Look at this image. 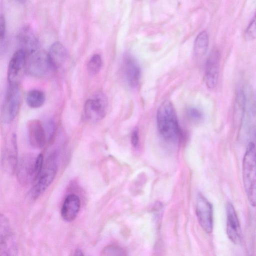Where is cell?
Masks as SVG:
<instances>
[{
  "mask_svg": "<svg viewBox=\"0 0 256 256\" xmlns=\"http://www.w3.org/2000/svg\"><path fill=\"white\" fill-rule=\"evenodd\" d=\"M123 70L128 86L133 88L138 86L141 76L140 68L136 58L130 54L124 56Z\"/></svg>",
  "mask_w": 256,
  "mask_h": 256,
  "instance_id": "obj_14",
  "label": "cell"
},
{
  "mask_svg": "<svg viewBox=\"0 0 256 256\" xmlns=\"http://www.w3.org/2000/svg\"><path fill=\"white\" fill-rule=\"evenodd\" d=\"M196 214L198 221L202 228L208 234L213 229V210L212 204L202 194L197 198Z\"/></svg>",
  "mask_w": 256,
  "mask_h": 256,
  "instance_id": "obj_9",
  "label": "cell"
},
{
  "mask_svg": "<svg viewBox=\"0 0 256 256\" xmlns=\"http://www.w3.org/2000/svg\"><path fill=\"white\" fill-rule=\"evenodd\" d=\"M108 106L106 96L98 92L88 98L84 104V114L86 119L90 122H97L106 116Z\"/></svg>",
  "mask_w": 256,
  "mask_h": 256,
  "instance_id": "obj_6",
  "label": "cell"
},
{
  "mask_svg": "<svg viewBox=\"0 0 256 256\" xmlns=\"http://www.w3.org/2000/svg\"><path fill=\"white\" fill-rule=\"evenodd\" d=\"M102 64L101 56L98 54H94L87 64V70L92 75L97 74L100 70Z\"/></svg>",
  "mask_w": 256,
  "mask_h": 256,
  "instance_id": "obj_21",
  "label": "cell"
},
{
  "mask_svg": "<svg viewBox=\"0 0 256 256\" xmlns=\"http://www.w3.org/2000/svg\"></svg>",
  "mask_w": 256,
  "mask_h": 256,
  "instance_id": "obj_29",
  "label": "cell"
},
{
  "mask_svg": "<svg viewBox=\"0 0 256 256\" xmlns=\"http://www.w3.org/2000/svg\"><path fill=\"white\" fill-rule=\"evenodd\" d=\"M48 55L52 68H58L62 66L68 58L67 50L59 42H55L52 44Z\"/></svg>",
  "mask_w": 256,
  "mask_h": 256,
  "instance_id": "obj_17",
  "label": "cell"
},
{
  "mask_svg": "<svg viewBox=\"0 0 256 256\" xmlns=\"http://www.w3.org/2000/svg\"><path fill=\"white\" fill-rule=\"evenodd\" d=\"M18 246L12 229L8 218L2 214L0 217V255L16 256Z\"/></svg>",
  "mask_w": 256,
  "mask_h": 256,
  "instance_id": "obj_8",
  "label": "cell"
},
{
  "mask_svg": "<svg viewBox=\"0 0 256 256\" xmlns=\"http://www.w3.org/2000/svg\"><path fill=\"white\" fill-rule=\"evenodd\" d=\"M139 142L138 130L137 128H134L131 134V143L133 146L136 147Z\"/></svg>",
  "mask_w": 256,
  "mask_h": 256,
  "instance_id": "obj_27",
  "label": "cell"
},
{
  "mask_svg": "<svg viewBox=\"0 0 256 256\" xmlns=\"http://www.w3.org/2000/svg\"><path fill=\"white\" fill-rule=\"evenodd\" d=\"M20 101L18 84H8L1 108L0 118L4 123L11 122L16 116Z\"/></svg>",
  "mask_w": 256,
  "mask_h": 256,
  "instance_id": "obj_5",
  "label": "cell"
},
{
  "mask_svg": "<svg viewBox=\"0 0 256 256\" xmlns=\"http://www.w3.org/2000/svg\"><path fill=\"white\" fill-rule=\"evenodd\" d=\"M44 166V156L42 154L36 156H24L17 166V175L20 182L28 184L36 182Z\"/></svg>",
  "mask_w": 256,
  "mask_h": 256,
  "instance_id": "obj_4",
  "label": "cell"
},
{
  "mask_svg": "<svg viewBox=\"0 0 256 256\" xmlns=\"http://www.w3.org/2000/svg\"><path fill=\"white\" fill-rule=\"evenodd\" d=\"M209 36L206 31L201 32L196 37L194 45V53L197 58L204 56L207 52Z\"/></svg>",
  "mask_w": 256,
  "mask_h": 256,
  "instance_id": "obj_19",
  "label": "cell"
},
{
  "mask_svg": "<svg viewBox=\"0 0 256 256\" xmlns=\"http://www.w3.org/2000/svg\"><path fill=\"white\" fill-rule=\"evenodd\" d=\"M244 36L248 41L256 39V12L244 31Z\"/></svg>",
  "mask_w": 256,
  "mask_h": 256,
  "instance_id": "obj_22",
  "label": "cell"
},
{
  "mask_svg": "<svg viewBox=\"0 0 256 256\" xmlns=\"http://www.w3.org/2000/svg\"><path fill=\"white\" fill-rule=\"evenodd\" d=\"M46 96L44 93L39 90H32L29 91L26 96L27 105L31 108H36L42 106L44 103Z\"/></svg>",
  "mask_w": 256,
  "mask_h": 256,
  "instance_id": "obj_20",
  "label": "cell"
},
{
  "mask_svg": "<svg viewBox=\"0 0 256 256\" xmlns=\"http://www.w3.org/2000/svg\"><path fill=\"white\" fill-rule=\"evenodd\" d=\"M220 54L216 48L213 49L209 54L206 63L204 82L210 89L216 87L218 79Z\"/></svg>",
  "mask_w": 256,
  "mask_h": 256,
  "instance_id": "obj_10",
  "label": "cell"
},
{
  "mask_svg": "<svg viewBox=\"0 0 256 256\" xmlns=\"http://www.w3.org/2000/svg\"><path fill=\"white\" fill-rule=\"evenodd\" d=\"M157 126L161 137L168 143L176 144L184 138L182 131L172 103L164 100L160 106L156 114Z\"/></svg>",
  "mask_w": 256,
  "mask_h": 256,
  "instance_id": "obj_1",
  "label": "cell"
},
{
  "mask_svg": "<svg viewBox=\"0 0 256 256\" xmlns=\"http://www.w3.org/2000/svg\"><path fill=\"white\" fill-rule=\"evenodd\" d=\"M53 68L48 54L38 49L28 54L26 64V71L30 75L38 78L44 76Z\"/></svg>",
  "mask_w": 256,
  "mask_h": 256,
  "instance_id": "obj_7",
  "label": "cell"
},
{
  "mask_svg": "<svg viewBox=\"0 0 256 256\" xmlns=\"http://www.w3.org/2000/svg\"><path fill=\"white\" fill-rule=\"evenodd\" d=\"M28 141L35 148H42L48 141L44 125L38 120H31L26 125Z\"/></svg>",
  "mask_w": 256,
  "mask_h": 256,
  "instance_id": "obj_12",
  "label": "cell"
},
{
  "mask_svg": "<svg viewBox=\"0 0 256 256\" xmlns=\"http://www.w3.org/2000/svg\"><path fill=\"white\" fill-rule=\"evenodd\" d=\"M246 112V98L243 89L237 90L234 100L232 120L235 126H240Z\"/></svg>",
  "mask_w": 256,
  "mask_h": 256,
  "instance_id": "obj_18",
  "label": "cell"
},
{
  "mask_svg": "<svg viewBox=\"0 0 256 256\" xmlns=\"http://www.w3.org/2000/svg\"><path fill=\"white\" fill-rule=\"evenodd\" d=\"M80 206L79 197L75 194L66 196L61 208V216L66 222L73 221L77 216Z\"/></svg>",
  "mask_w": 256,
  "mask_h": 256,
  "instance_id": "obj_16",
  "label": "cell"
},
{
  "mask_svg": "<svg viewBox=\"0 0 256 256\" xmlns=\"http://www.w3.org/2000/svg\"><path fill=\"white\" fill-rule=\"evenodd\" d=\"M244 188L250 204L256 206V146L248 142L242 162Z\"/></svg>",
  "mask_w": 256,
  "mask_h": 256,
  "instance_id": "obj_2",
  "label": "cell"
},
{
  "mask_svg": "<svg viewBox=\"0 0 256 256\" xmlns=\"http://www.w3.org/2000/svg\"><path fill=\"white\" fill-rule=\"evenodd\" d=\"M6 35V22L4 16L1 14L0 18V38L1 43L4 40Z\"/></svg>",
  "mask_w": 256,
  "mask_h": 256,
  "instance_id": "obj_26",
  "label": "cell"
},
{
  "mask_svg": "<svg viewBox=\"0 0 256 256\" xmlns=\"http://www.w3.org/2000/svg\"><path fill=\"white\" fill-rule=\"evenodd\" d=\"M58 160L57 151L53 152L48 156L36 184L30 190V196L33 199L40 196L52 182L58 171Z\"/></svg>",
  "mask_w": 256,
  "mask_h": 256,
  "instance_id": "obj_3",
  "label": "cell"
},
{
  "mask_svg": "<svg viewBox=\"0 0 256 256\" xmlns=\"http://www.w3.org/2000/svg\"><path fill=\"white\" fill-rule=\"evenodd\" d=\"M186 116L190 120L194 122H199L203 118L202 112L198 108L194 106H190L186 109Z\"/></svg>",
  "mask_w": 256,
  "mask_h": 256,
  "instance_id": "obj_23",
  "label": "cell"
},
{
  "mask_svg": "<svg viewBox=\"0 0 256 256\" xmlns=\"http://www.w3.org/2000/svg\"><path fill=\"white\" fill-rule=\"evenodd\" d=\"M26 52L20 48L13 54L8 68V84H18L24 70H26Z\"/></svg>",
  "mask_w": 256,
  "mask_h": 256,
  "instance_id": "obj_11",
  "label": "cell"
},
{
  "mask_svg": "<svg viewBox=\"0 0 256 256\" xmlns=\"http://www.w3.org/2000/svg\"><path fill=\"white\" fill-rule=\"evenodd\" d=\"M102 256H126V252L121 248L110 245L104 248L101 252Z\"/></svg>",
  "mask_w": 256,
  "mask_h": 256,
  "instance_id": "obj_24",
  "label": "cell"
},
{
  "mask_svg": "<svg viewBox=\"0 0 256 256\" xmlns=\"http://www.w3.org/2000/svg\"><path fill=\"white\" fill-rule=\"evenodd\" d=\"M45 132L46 134L48 141H50L54 134L56 130V125L54 120H48L45 126H44Z\"/></svg>",
  "mask_w": 256,
  "mask_h": 256,
  "instance_id": "obj_25",
  "label": "cell"
},
{
  "mask_svg": "<svg viewBox=\"0 0 256 256\" xmlns=\"http://www.w3.org/2000/svg\"><path fill=\"white\" fill-rule=\"evenodd\" d=\"M74 256H83L84 254L80 249H76L74 252Z\"/></svg>",
  "mask_w": 256,
  "mask_h": 256,
  "instance_id": "obj_28",
  "label": "cell"
},
{
  "mask_svg": "<svg viewBox=\"0 0 256 256\" xmlns=\"http://www.w3.org/2000/svg\"><path fill=\"white\" fill-rule=\"evenodd\" d=\"M17 39L20 48L24 50L27 54L40 49L38 40L32 30L28 26L20 30Z\"/></svg>",
  "mask_w": 256,
  "mask_h": 256,
  "instance_id": "obj_15",
  "label": "cell"
},
{
  "mask_svg": "<svg viewBox=\"0 0 256 256\" xmlns=\"http://www.w3.org/2000/svg\"><path fill=\"white\" fill-rule=\"evenodd\" d=\"M227 217L226 234L228 238L235 244H240L242 234L239 220L233 204L228 202L226 205Z\"/></svg>",
  "mask_w": 256,
  "mask_h": 256,
  "instance_id": "obj_13",
  "label": "cell"
}]
</instances>
